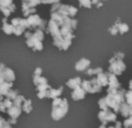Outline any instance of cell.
I'll use <instances>...</instances> for the list:
<instances>
[{
	"instance_id": "cell-1",
	"label": "cell",
	"mask_w": 132,
	"mask_h": 128,
	"mask_svg": "<svg viewBox=\"0 0 132 128\" xmlns=\"http://www.w3.org/2000/svg\"><path fill=\"white\" fill-rule=\"evenodd\" d=\"M24 36L26 38V43L29 48L32 49L33 51H42L43 49V31L40 29H36L34 32H31L30 30L26 31Z\"/></svg>"
},
{
	"instance_id": "cell-2",
	"label": "cell",
	"mask_w": 132,
	"mask_h": 128,
	"mask_svg": "<svg viewBox=\"0 0 132 128\" xmlns=\"http://www.w3.org/2000/svg\"><path fill=\"white\" fill-rule=\"evenodd\" d=\"M69 110V104L66 98L57 97L53 100L51 117L56 121H59L67 114Z\"/></svg>"
},
{
	"instance_id": "cell-3",
	"label": "cell",
	"mask_w": 132,
	"mask_h": 128,
	"mask_svg": "<svg viewBox=\"0 0 132 128\" xmlns=\"http://www.w3.org/2000/svg\"><path fill=\"white\" fill-rule=\"evenodd\" d=\"M58 12L60 13H62L63 15H66L73 19V17L77 14L78 9L73 5L62 4L60 2H57L56 3L52 5L51 9H50V12Z\"/></svg>"
},
{
	"instance_id": "cell-4",
	"label": "cell",
	"mask_w": 132,
	"mask_h": 128,
	"mask_svg": "<svg viewBox=\"0 0 132 128\" xmlns=\"http://www.w3.org/2000/svg\"><path fill=\"white\" fill-rule=\"evenodd\" d=\"M26 19V24H27V29L29 30H36V29H40L42 31L46 30V21L43 20L40 18V16L37 14H32L27 17Z\"/></svg>"
},
{
	"instance_id": "cell-5",
	"label": "cell",
	"mask_w": 132,
	"mask_h": 128,
	"mask_svg": "<svg viewBox=\"0 0 132 128\" xmlns=\"http://www.w3.org/2000/svg\"><path fill=\"white\" fill-rule=\"evenodd\" d=\"M81 88L87 93H96L102 91V87L99 85L96 77H94L90 80H84L81 83Z\"/></svg>"
},
{
	"instance_id": "cell-6",
	"label": "cell",
	"mask_w": 132,
	"mask_h": 128,
	"mask_svg": "<svg viewBox=\"0 0 132 128\" xmlns=\"http://www.w3.org/2000/svg\"><path fill=\"white\" fill-rule=\"evenodd\" d=\"M98 119L101 121V124L107 125L110 122L117 121V114L111 109H107L105 110H101L98 113Z\"/></svg>"
},
{
	"instance_id": "cell-7",
	"label": "cell",
	"mask_w": 132,
	"mask_h": 128,
	"mask_svg": "<svg viewBox=\"0 0 132 128\" xmlns=\"http://www.w3.org/2000/svg\"><path fill=\"white\" fill-rule=\"evenodd\" d=\"M110 66L108 67V73L117 76H121L123 72L126 70L127 66L123 62V60L116 59L111 63H109Z\"/></svg>"
},
{
	"instance_id": "cell-8",
	"label": "cell",
	"mask_w": 132,
	"mask_h": 128,
	"mask_svg": "<svg viewBox=\"0 0 132 128\" xmlns=\"http://www.w3.org/2000/svg\"><path fill=\"white\" fill-rule=\"evenodd\" d=\"M11 24L14 27V34L17 36H21L23 32L25 33L27 29L26 19L22 18H13L11 20Z\"/></svg>"
},
{
	"instance_id": "cell-9",
	"label": "cell",
	"mask_w": 132,
	"mask_h": 128,
	"mask_svg": "<svg viewBox=\"0 0 132 128\" xmlns=\"http://www.w3.org/2000/svg\"><path fill=\"white\" fill-rule=\"evenodd\" d=\"M0 78L5 82L13 83L15 80V75L10 68L7 67L4 63H0Z\"/></svg>"
},
{
	"instance_id": "cell-10",
	"label": "cell",
	"mask_w": 132,
	"mask_h": 128,
	"mask_svg": "<svg viewBox=\"0 0 132 128\" xmlns=\"http://www.w3.org/2000/svg\"><path fill=\"white\" fill-rule=\"evenodd\" d=\"M16 9V6L12 1H0V12L4 15V18L7 19L11 13H13Z\"/></svg>"
},
{
	"instance_id": "cell-11",
	"label": "cell",
	"mask_w": 132,
	"mask_h": 128,
	"mask_svg": "<svg viewBox=\"0 0 132 128\" xmlns=\"http://www.w3.org/2000/svg\"><path fill=\"white\" fill-rule=\"evenodd\" d=\"M121 87V84L119 83L118 77L109 73V83H108V88L107 89V93H109L112 90H118Z\"/></svg>"
},
{
	"instance_id": "cell-12",
	"label": "cell",
	"mask_w": 132,
	"mask_h": 128,
	"mask_svg": "<svg viewBox=\"0 0 132 128\" xmlns=\"http://www.w3.org/2000/svg\"><path fill=\"white\" fill-rule=\"evenodd\" d=\"M90 66V60L87 58H81L75 64V70L78 72L87 71Z\"/></svg>"
},
{
	"instance_id": "cell-13",
	"label": "cell",
	"mask_w": 132,
	"mask_h": 128,
	"mask_svg": "<svg viewBox=\"0 0 132 128\" xmlns=\"http://www.w3.org/2000/svg\"><path fill=\"white\" fill-rule=\"evenodd\" d=\"M63 90V87H60L57 89H53L52 87H50L49 90H46V98H49V99H56L57 97H60L62 95Z\"/></svg>"
},
{
	"instance_id": "cell-14",
	"label": "cell",
	"mask_w": 132,
	"mask_h": 128,
	"mask_svg": "<svg viewBox=\"0 0 132 128\" xmlns=\"http://www.w3.org/2000/svg\"><path fill=\"white\" fill-rule=\"evenodd\" d=\"M7 114L9 117V119H12V120H17L18 117L21 115L22 114V108L19 107H17L15 105H13L6 110Z\"/></svg>"
},
{
	"instance_id": "cell-15",
	"label": "cell",
	"mask_w": 132,
	"mask_h": 128,
	"mask_svg": "<svg viewBox=\"0 0 132 128\" xmlns=\"http://www.w3.org/2000/svg\"><path fill=\"white\" fill-rule=\"evenodd\" d=\"M86 94L87 93L81 88V87H80L73 90V92L71 93V97L74 101H78L84 100L86 97Z\"/></svg>"
},
{
	"instance_id": "cell-16",
	"label": "cell",
	"mask_w": 132,
	"mask_h": 128,
	"mask_svg": "<svg viewBox=\"0 0 132 128\" xmlns=\"http://www.w3.org/2000/svg\"><path fill=\"white\" fill-rule=\"evenodd\" d=\"M96 79L99 83V85L103 87H108L109 83V73L105 72V73H101L98 74L96 76Z\"/></svg>"
},
{
	"instance_id": "cell-17",
	"label": "cell",
	"mask_w": 132,
	"mask_h": 128,
	"mask_svg": "<svg viewBox=\"0 0 132 128\" xmlns=\"http://www.w3.org/2000/svg\"><path fill=\"white\" fill-rule=\"evenodd\" d=\"M119 113L121 114L123 117L127 119L129 117L132 116V107L125 102L121 105L119 109Z\"/></svg>"
},
{
	"instance_id": "cell-18",
	"label": "cell",
	"mask_w": 132,
	"mask_h": 128,
	"mask_svg": "<svg viewBox=\"0 0 132 128\" xmlns=\"http://www.w3.org/2000/svg\"><path fill=\"white\" fill-rule=\"evenodd\" d=\"M81 83H82V79L80 76H77L74 78H71L70 79L67 83L66 85L67 87H68L71 90H75L78 87H80L81 86Z\"/></svg>"
},
{
	"instance_id": "cell-19",
	"label": "cell",
	"mask_w": 132,
	"mask_h": 128,
	"mask_svg": "<svg viewBox=\"0 0 132 128\" xmlns=\"http://www.w3.org/2000/svg\"><path fill=\"white\" fill-rule=\"evenodd\" d=\"M39 4H41V1H22V12L23 13L30 8H34Z\"/></svg>"
},
{
	"instance_id": "cell-20",
	"label": "cell",
	"mask_w": 132,
	"mask_h": 128,
	"mask_svg": "<svg viewBox=\"0 0 132 128\" xmlns=\"http://www.w3.org/2000/svg\"><path fill=\"white\" fill-rule=\"evenodd\" d=\"M2 30L7 35H11V34H14V31L15 29L14 27L12 25L11 23L8 22V19L5 18H3L2 19Z\"/></svg>"
},
{
	"instance_id": "cell-21",
	"label": "cell",
	"mask_w": 132,
	"mask_h": 128,
	"mask_svg": "<svg viewBox=\"0 0 132 128\" xmlns=\"http://www.w3.org/2000/svg\"><path fill=\"white\" fill-rule=\"evenodd\" d=\"M12 86H13V83L3 82L0 83V97H5L9 93V90L12 89Z\"/></svg>"
},
{
	"instance_id": "cell-22",
	"label": "cell",
	"mask_w": 132,
	"mask_h": 128,
	"mask_svg": "<svg viewBox=\"0 0 132 128\" xmlns=\"http://www.w3.org/2000/svg\"><path fill=\"white\" fill-rule=\"evenodd\" d=\"M115 24H117L118 28V32H120L121 35H124L125 33L128 32L130 29L127 23L121 22L119 19H117V21L115 22Z\"/></svg>"
},
{
	"instance_id": "cell-23",
	"label": "cell",
	"mask_w": 132,
	"mask_h": 128,
	"mask_svg": "<svg viewBox=\"0 0 132 128\" xmlns=\"http://www.w3.org/2000/svg\"><path fill=\"white\" fill-rule=\"evenodd\" d=\"M32 110V100H26L22 104V111H24L26 114H29Z\"/></svg>"
},
{
	"instance_id": "cell-24",
	"label": "cell",
	"mask_w": 132,
	"mask_h": 128,
	"mask_svg": "<svg viewBox=\"0 0 132 128\" xmlns=\"http://www.w3.org/2000/svg\"><path fill=\"white\" fill-rule=\"evenodd\" d=\"M32 81L33 83L36 87L39 86V85H42V84H47L48 83V80L46 78L43 77V76H36V77H32Z\"/></svg>"
},
{
	"instance_id": "cell-25",
	"label": "cell",
	"mask_w": 132,
	"mask_h": 128,
	"mask_svg": "<svg viewBox=\"0 0 132 128\" xmlns=\"http://www.w3.org/2000/svg\"><path fill=\"white\" fill-rule=\"evenodd\" d=\"M103 73V69L101 67H97V68H89L86 71V74L87 76H94L96 75L97 76L98 74Z\"/></svg>"
},
{
	"instance_id": "cell-26",
	"label": "cell",
	"mask_w": 132,
	"mask_h": 128,
	"mask_svg": "<svg viewBox=\"0 0 132 128\" xmlns=\"http://www.w3.org/2000/svg\"><path fill=\"white\" fill-rule=\"evenodd\" d=\"M19 95V90H12V89H11V90H9V93H7V95L5 97V98H7V99H9V100H14Z\"/></svg>"
},
{
	"instance_id": "cell-27",
	"label": "cell",
	"mask_w": 132,
	"mask_h": 128,
	"mask_svg": "<svg viewBox=\"0 0 132 128\" xmlns=\"http://www.w3.org/2000/svg\"><path fill=\"white\" fill-rule=\"evenodd\" d=\"M125 103L132 107V90H129L126 91L125 95Z\"/></svg>"
},
{
	"instance_id": "cell-28",
	"label": "cell",
	"mask_w": 132,
	"mask_h": 128,
	"mask_svg": "<svg viewBox=\"0 0 132 128\" xmlns=\"http://www.w3.org/2000/svg\"><path fill=\"white\" fill-rule=\"evenodd\" d=\"M98 105H99V107H100V109L101 110H105L108 109V105H107V103H106V100H105V97H101L98 100Z\"/></svg>"
},
{
	"instance_id": "cell-29",
	"label": "cell",
	"mask_w": 132,
	"mask_h": 128,
	"mask_svg": "<svg viewBox=\"0 0 132 128\" xmlns=\"http://www.w3.org/2000/svg\"><path fill=\"white\" fill-rule=\"evenodd\" d=\"M79 4L80 7H84L87 8H92V2L89 0H84V1H79Z\"/></svg>"
},
{
	"instance_id": "cell-30",
	"label": "cell",
	"mask_w": 132,
	"mask_h": 128,
	"mask_svg": "<svg viewBox=\"0 0 132 128\" xmlns=\"http://www.w3.org/2000/svg\"><path fill=\"white\" fill-rule=\"evenodd\" d=\"M123 126H124V128L132 127V116L125 120V121L123 123Z\"/></svg>"
},
{
	"instance_id": "cell-31",
	"label": "cell",
	"mask_w": 132,
	"mask_h": 128,
	"mask_svg": "<svg viewBox=\"0 0 132 128\" xmlns=\"http://www.w3.org/2000/svg\"><path fill=\"white\" fill-rule=\"evenodd\" d=\"M108 31L112 36H116L118 33V28L117 24L114 23V25H113L111 28H109Z\"/></svg>"
},
{
	"instance_id": "cell-32",
	"label": "cell",
	"mask_w": 132,
	"mask_h": 128,
	"mask_svg": "<svg viewBox=\"0 0 132 128\" xmlns=\"http://www.w3.org/2000/svg\"><path fill=\"white\" fill-rule=\"evenodd\" d=\"M115 60L116 59H120V60H123L125 58V53H121V52H116L114 53V56H112Z\"/></svg>"
},
{
	"instance_id": "cell-33",
	"label": "cell",
	"mask_w": 132,
	"mask_h": 128,
	"mask_svg": "<svg viewBox=\"0 0 132 128\" xmlns=\"http://www.w3.org/2000/svg\"><path fill=\"white\" fill-rule=\"evenodd\" d=\"M42 73H43V70H42L40 67H37V68H36V70H35V71H34V73H33V74H32V77L41 76Z\"/></svg>"
},
{
	"instance_id": "cell-34",
	"label": "cell",
	"mask_w": 132,
	"mask_h": 128,
	"mask_svg": "<svg viewBox=\"0 0 132 128\" xmlns=\"http://www.w3.org/2000/svg\"><path fill=\"white\" fill-rule=\"evenodd\" d=\"M5 123H6V121L2 117L0 116V128H2V127L5 125Z\"/></svg>"
},
{
	"instance_id": "cell-35",
	"label": "cell",
	"mask_w": 132,
	"mask_h": 128,
	"mask_svg": "<svg viewBox=\"0 0 132 128\" xmlns=\"http://www.w3.org/2000/svg\"><path fill=\"white\" fill-rule=\"evenodd\" d=\"M59 1H41V3L43 4H55Z\"/></svg>"
},
{
	"instance_id": "cell-36",
	"label": "cell",
	"mask_w": 132,
	"mask_h": 128,
	"mask_svg": "<svg viewBox=\"0 0 132 128\" xmlns=\"http://www.w3.org/2000/svg\"><path fill=\"white\" fill-rule=\"evenodd\" d=\"M114 128H122V123L120 121H116L115 122V125H114Z\"/></svg>"
},
{
	"instance_id": "cell-37",
	"label": "cell",
	"mask_w": 132,
	"mask_h": 128,
	"mask_svg": "<svg viewBox=\"0 0 132 128\" xmlns=\"http://www.w3.org/2000/svg\"><path fill=\"white\" fill-rule=\"evenodd\" d=\"M2 128H12V125H11V124H9L8 121H6V123H5V125L2 127Z\"/></svg>"
},
{
	"instance_id": "cell-38",
	"label": "cell",
	"mask_w": 132,
	"mask_h": 128,
	"mask_svg": "<svg viewBox=\"0 0 132 128\" xmlns=\"http://www.w3.org/2000/svg\"><path fill=\"white\" fill-rule=\"evenodd\" d=\"M102 5H103V3H102V2H99L97 3V5L96 6H97V8H100V7H101Z\"/></svg>"
},
{
	"instance_id": "cell-39",
	"label": "cell",
	"mask_w": 132,
	"mask_h": 128,
	"mask_svg": "<svg viewBox=\"0 0 132 128\" xmlns=\"http://www.w3.org/2000/svg\"><path fill=\"white\" fill-rule=\"evenodd\" d=\"M129 88H130V90H132V79L129 82Z\"/></svg>"
},
{
	"instance_id": "cell-40",
	"label": "cell",
	"mask_w": 132,
	"mask_h": 128,
	"mask_svg": "<svg viewBox=\"0 0 132 128\" xmlns=\"http://www.w3.org/2000/svg\"><path fill=\"white\" fill-rule=\"evenodd\" d=\"M3 98H4L3 97H0V102H1V101H2V100H3Z\"/></svg>"
},
{
	"instance_id": "cell-41",
	"label": "cell",
	"mask_w": 132,
	"mask_h": 128,
	"mask_svg": "<svg viewBox=\"0 0 132 128\" xmlns=\"http://www.w3.org/2000/svg\"><path fill=\"white\" fill-rule=\"evenodd\" d=\"M108 128H114V127L113 126H110V127H108Z\"/></svg>"
},
{
	"instance_id": "cell-42",
	"label": "cell",
	"mask_w": 132,
	"mask_h": 128,
	"mask_svg": "<svg viewBox=\"0 0 132 128\" xmlns=\"http://www.w3.org/2000/svg\"><path fill=\"white\" fill-rule=\"evenodd\" d=\"M131 128H132V127H131Z\"/></svg>"
}]
</instances>
